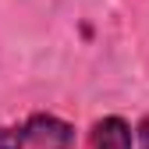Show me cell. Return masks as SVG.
I'll list each match as a JSON object with an SVG mask.
<instances>
[{"mask_svg": "<svg viewBox=\"0 0 149 149\" xmlns=\"http://www.w3.org/2000/svg\"><path fill=\"white\" fill-rule=\"evenodd\" d=\"M0 149H74V124L36 110V114L0 128Z\"/></svg>", "mask_w": 149, "mask_h": 149, "instance_id": "6da1fadb", "label": "cell"}, {"mask_svg": "<svg viewBox=\"0 0 149 149\" xmlns=\"http://www.w3.org/2000/svg\"><path fill=\"white\" fill-rule=\"evenodd\" d=\"M82 149H135V128L121 114H103L89 124Z\"/></svg>", "mask_w": 149, "mask_h": 149, "instance_id": "7a4b0ae2", "label": "cell"}, {"mask_svg": "<svg viewBox=\"0 0 149 149\" xmlns=\"http://www.w3.org/2000/svg\"><path fill=\"white\" fill-rule=\"evenodd\" d=\"M135 149H149V114L139 117L135 124Z\"/></svg>", "mask_w": 149, "mask_h": 149, "instance_id": "3957f363", "label": "cell"}]
</instances>
